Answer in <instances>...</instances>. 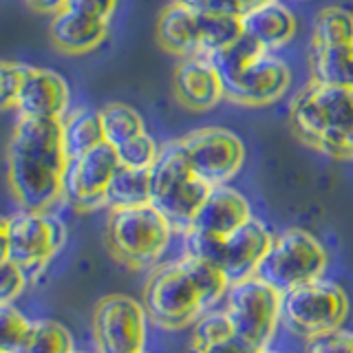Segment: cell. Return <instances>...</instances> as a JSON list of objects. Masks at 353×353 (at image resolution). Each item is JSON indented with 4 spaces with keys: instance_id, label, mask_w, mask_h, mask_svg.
<instances>
[{
    "instance_id": "6",
    "label": "cell",
    "mask_w": 353,
    "mask_h": 353,
    "mask_svg": "<svg viewBox=\"0 0 353 353\" xmlns=\"http://www.w3.org/2000/svg\"><path fill=\"white\" fill-rule=\"evenodd\" d=\"M283 296L256 274L234 281L221 303L232 334L259 351L270 349L283 329Z\"/></svg>"
},
{
    "instance_id": "7",
    "label": "cell",
    "mask_w": 353,
    "mask_h": 353,
    "mask_svg": "<svg viewBox=\"0 0 353 353\" xmlns=\"http://www.w3.org/2000/svg\"><path fill=\"white\" fill-rule=\"evenodd\" d=\"M329 252L323 241L303 228L276 232L272 245L259 265L256 276L287 294L305 283L327 276Z\"/></svg>"
},
{
    "instance_id": "39",
    "label": "cell",
    "mask_w": 353,
    "mask_h": 353,
    "mask_svg": "<svg viewBox=\"0 0 353 353\" xmlns=\"http://www.w3.org/2000/svg\"><path fill=\"white\" fill-rule=\"evenodd\" d=\"M176 3H183V5H188V7H194V9H199V11H203L205 5H208V0H176Z\"/></svg>"
},
{
    "instance_id": "3",
    "label": "cell",
    "mask_w": 353,
    "mask_h": 353,
    "mask_svg": "<svg viewBox=\"0 0 353 353\" xmlns=\"http://www.w3.org/2000/svg\"><path fill=\"white\" fill-rule=\"evenodd\" d=\"M225 88V99L241 106H268L290 91L292 69L274 51H265L245 33L210 55Z\"/></svg>"
},
{
    "instance_id": "22",
    "label": "cell",
    "mask_w": 353,
    "mask_h": 353,
    "mask_svg": "<svg viewBox=\"0 0 353 353\" xmlns=\"http://www.w3.org/2000/svg\"><path fill=\"white\" fill-rule=\"evenodd\" d=\"M62 135L69 159L80 157V154L104 143V128L99 110L84 106L69 110L62 119Z\"/></svg>"
},
{
    "instance_id": "29",
    "label": "cell",
    "mask_w": 353,
    "mask_h": 353,
    "mask_svg": "<svg viewBox=\"0 0 353 353\" xmlns=\"http://www.w3.org/2000/svg\"><path fill=\"white\" fill-rule=\"evenodd\" d=\"M232 336V327L228 323V316L221 307L208 309V312L192 325V340H190V353L205 349L212 342H219Z\"/></svg>"
},
{
    "instance_id": "23",
    "label": "cell",
    "mask_w": 353,
    "mask_h": 353,
    "mask_svg": "<svg viewBox=\"0 0 353 353\" xmlns=\"http://www.w3.org/2000/svg\"><path fill=\"white\" fill-rule=\"evenodd\" d=\"M150 203V170L121 165L106 188V208H135Z\"/></svg>"
},
{
    "instance_id": "40",
    "label": "cell",
    "mask_w": 353,
    "mask_h": 353,
    "mask_svg": "<svg viewBox=\"0 0 353 353\" xmlns=\"http://www.w3.org/2000/svg\"><path fill=\"white\" fill-rule=\"evenodd\" d=\"M241 3L245 5V11H248V9H254V7H261V5L274 3V0H241Z\"/></svg>"
},
{
    "instance_id": "19",
    "label": "cell",
    "mask_w": 353,
    "mask_h": 353,
    "mask_svg": "<svg viewBox=\"0 0 353 353\" xmlns=\"http://www.w3.org/2000/svg\"><path fill=\"white\" fill-rule=\"evenodd\" d=\"M157 40L165 51L181 60L201 55V11L174 0L159 16Z\"/></svg>"
},
{
    "instance_id": "24",
    "label": "cell",
    "mask_w": 353,
    "mask_h": 353,
    "mask_svg": "<svg viewBox=\"0 0 353 353\" xmlns=\"http://www.w3.org/2000/svg\"><path fill=\"white\" fill-rule=\"evenodd\" d=\"M75 340L71 329L58 320H31L25 336L11 353H73Z\"/></svg>"
},
{
    "instance_id": "31",
    "label": "cell",
    "mask_w": 353,
    "mask_h": 353,
    "mask_svg": "<svg viewBox=\"0 0 353 353\" xmlns=\"http://www.w3.org/2000/svg\"><path fill=\"white\" fill-rule=\"evenodd\" d=\"M31 320L18 312V307L0 303V353H11L25 336Z\"/></svg>"
},
{
    "instance_id": "26",
    "label": "cell",
    "mask_w": 353,
    "mask_h": 353,
    "mask_svg": "<svg viewBox=\"0 0 353 353\" xmlns=\"http://www.w3.org/2000/svg\"><path fill=\"white\" fill-rule=\"evenodd\" d=\"M353 42V11L331 5L320 9L314 18V47H338V44Z\"/></svg>"
},
{
    "instance_id": "37",
    "label": "cell",
    "mask_w": 353,
    "mask_h": 353,
    "mask_svg": "<svg viewBox=\"0 0 353 353\" xmlns=\"http://www.w3.org/2000/svg\"><path fill=\"white\" fill-rule=\"evenodd\" d=\"M27 3L33 7V9H38V11H44V14H58V11L64 9L66 5V0H27Z\"/></svg>"
},
{
    "instance_id": "35",
    "label": "cell",
    "mask_w": 353,
    "mask_h": 353,
    "mask_svg": "<svg viewBox=\"0 0 353 353\" xmlns=\"http://www.w3.org/2000/svg\"><path fill=\"white\" fill-rule=\"evenodd\" d=\"M119 0H66L64 9L73 11V14H80L93 20H102V22H110L115 9H117Z\"/></svg>"
},
{
    "instance_id": "8",
    "label": "cell",
    "mask_w": 353,
    "mask_h": 353,
    "mask_svg": "<svg viewBox=\"0 0 353 353\" xmlns=\"http://www.w3.org/2000/svg\"><path fill=\"white\" fill-rule=\"evenodd\" d=\"M349 309L345 287L323 276L283 296V329L307 342L345 327Z\"/></svg>"
},
{
    "instance_id": "12",
    "label": "cell",
    "mask_w": 353,
    "mask_h": 353,
    "mask_svg": "<svg viewBox=\"0 0 353 353\" xmlns=\"http://www.w3.org/2000/svg\"><path fill=\"white\" fill-rule=\"evenodd\" d=\"M192 172L208 185H228L245 163V143L228 128L205 126L181 137Z\"/></svg>"
},
{
    "instance_id": "41",
    "label": "cell",
    "mask_w": 353,
    "mask_h": 353,
    "mask_svg": "<svg viewBox=\"0 0 353 353\" xmlns=\"http://www.w3.org/2000/svg\"><path fill=\"white\" fill-rule=\"evenodd\" d=\"M263 353H281V351H276V349H274V347H270V349H265V351H263Z\"/></svg>"
},
{
    "instance_id": "10",
    "label": "cell",
    "mask_w": 353,
    "mask_h": 353,
    "mask_svg": "<svg viewBox=\"0 0 353 353\" xmlns=\"http://www.w3.org/2000/svg\"><path fill=\"white\" fill-rule=\"evenodd\" d=\"M148 314L143 303L126 294L104 296L93 309V342L97 353H143L148 342Z\"/></svg>"
},
{
    "instance_id": "27",
    "label": "cell",
    "mask_w": 353,
    "mask_h": 353,
    "mask_svg": "<svg viewBox=\"0 0 353 353\" xmlns=\"http://www.w3.org/2000/svg\"><path fill=\"white\" fill-rule=\"evenodd\" d=\"M99 117H102V128H104V141L110 143L113 148L121 146L124 141L132 139L146 132V124L143 117L135 108L124 104V102H110L99 108Z\"/></svg>"
},
{
    "instance_id": "9",
    "label": "cell",
    "mask_w": 353,
    "mask_h": 353,
    "mask_svg": "<svg viewBox=\"0 0 353 353\" xmlns=\"http://www.w3.org/2000/svg\"><path fill=\"white\" fill-rule=\"evenodd\" d=\"M143 307L150 323L161 331L192 327L208 307L179 261L157 265L143 287Z\"/></svg>"
},
{
    "instance_id": "21",
    "label": "cell",
    "mask_w": 353,
    "mask_h": 353,
    "mask_svg": "<svg viewBox=\"0 0 353 353\" xmlns=\"http://www.w3.org/2000/svg\"><path fill=\"white\" fill-rule=\"evenodd\" d=\"M309 73L312 82L338 88H353V42L338 47L309 49Z\"/></svg>"
},
{
    "instance_id": "25",
    "label": "cell",
    "mask_w": 353,
    "mask_h": 353,
    "mask_svg": "<svg viewBox=\"0 0 353 353\" xmlns=\"http://www.w3.org/2000/svg\"><path fill=\"white\" fill-rule=\"evenodd\" d=\"M176 261L181 263V268L188 272V276H190V281L194 283L196 292L201 294L205 307L208 309L221 307V303H223V298L232 285L228 274L221 268H216L214 263H208L203 259L190 256V254H183V252Z\"/></svg>"
},
{
    "instance_id": "4",
    "label": "cell",
    "mask_w": 353,
    "mask_h": 353,
    "mask_svg": "<svg viewBox=\"0 0 353 353\" xmlns=\"http://www.w3.org/2000/svg\"><path fill=\"white\" fill-rule=\"evenodd\" d=\"M210 190L212 185L192 172L181 139L163 143L150 168V203L174 225L176 234L190 228Z\"/></svg>"
},
{
    "instance_id": "36",
    "label": "cell",
    "mask_w": 353,
    "mask_h": 353,
    "mask_svg": "<svg viewBox=\"0 0 353 353\" xmlns=\"http://www.w3.org/2000/svg\"><path fill=\"white\" fill-rule=\"evenodd\" d=\"M194 353H263V351L250 347L248 342H243L241 338L232 334V336L219 340V342H212V345H208L205 349H199Z\"/></svg>"
},
{
    "instance_id": "15",
    "label": "cell",
    "mask_w": 353,
    "mask_h": 353,
    "mask_svg": "<svg viewBox=\"0 0 353 353\" xmlns=\"http://www.w3.org/2000/svg\"><path fill=\"white\" fill-rule=\"evenodd\" d=\"M272 239L274 232L270 230V225L263 219L252 216L241 228L223 236L221 270L228 274L232 283L254 276L272 245Z\"/></svg>"
},
{
    "instance_id": "16",
    "label": "cell",
    "mask_w": 353,
    "mask_h": 353,
    "mask_svg": "<svg viewBox=\"0 0 353 353\" xmlns=\"http://www.w3.org/2000/svg\"><path fill=\"white\" fill-rule=\"evenodd\" d=\"M174 95L183 108L194 113L212 110L221 99H225V88L212 58L208 55L183 58L174 71Z\"/></svg>"
},
{
    "instance_id": "28",
    "label": "cell",
    "mask_w": 353,
    "mask_h": 353,
    "mask_svg": "<svg viewBox=\"0 0 353 353\" xmlns=\"http://www.w3.org/2000/svg\"><path fill=\"white\" fill-rule=\"evenodd\" d=\"M243 36L241 18L201 11V55H214Z\"/></svg>"
},
{
    "instance_id": "18",
    "label": "cell",
    "mask_w": 353,
    "mask_h": 353,
    "mask_svg": "<svg viewBox=\"0 0 353 353\" xmlns=\"http://www.w3.org/2000/svg\"><path fill=\"white\" fill-rule=\"evenodd\" d=\"M243 33L254 42H259L265 51H279L287 47L298 31V20L294 11L281 0L248 9L241 16Z\"/></svg>"
},
{
    "instance_id": "33",
    "label": "cell",
    "mask_w": 353,
    "mask_h": 353,
    "mask_svg": "<svg viewBox=\"0 0 353 353\" xmlns=\"http://www.w3.org/2000/svg\"><path fill=\"white\" fill-rule=\"evenodd\" d=\"M27 281H29V276L20 265H16L9 259L0 263V303L14 305L16 298L25 292Z\"/></svg>"
},
{
    "instance_id": "17",
    "label": "cell",
    "mask_w": 353,
    "mask_h": 353,
    "mask_svg": "<svg viewBox=\"0 0 353 353\" xmlns=\"http://www.w3.org/2000/svg\"><path fill=\"white\" fill-rule=\"evenodd\" d=\"M252 216L254 212L250 199L228 183V185H216L210 190L190 228L210 232V234L216 236H228L230 232L241 228Z\"/></svg>"
},
{
    "instance_id": "32",
    "label": "cell",
    "mask_w": 353,
    "mask_h": 353,
    "mask_svg": "<svg viewBox=\"0 0 353 353\" xmlns=\"http://www.w3.org/2000/svg\"><path fill=\"white\" fill-rule=\"evenodd\" d=\"M25 71L27 64L14 60H0V110L16 108Z\"/></svg>"
},
{
    "instance_id": "2",
    "label": "cell",
    "mask_w": 353,
    "mask_h": 353,
    "mask_svg": "<svg viewBox=\"0 0 353 353\" xmlns=\"http://www.w3.org/2000/svg\"><path fill=\"white\" fill-rule=\"evenodd\" d=\"M290 128L325 157L353 161V88L309 82L290 104Z\"/></svg>"
},
{
    "instance_id": "20",
    "label": "cell",
    "mask_w": 353,
    "mask_h": 353,
    "mask_svg": "<svg viewBox=\"0 0 353 353\" xmlns=\"http://www.w3.org/2000/svg\"><path fill=\"white\" fill-rule=\"evenodd\" d=\"M108 38V22L93 20L73 11H58L51 20V40L62 53L86 55Z\"/></svg>"
},
{
    "instance_id": "5",
    "label": "cell",
    "mask_w": 353,
    "mask_h": 353,
    "mask_svg": "<svg viewBox=\"0 0 353 353\" xmlns=\"http://www.w3.org/2000/svg\"><path fill=\"white\" fill-rule=\"evenodd\" d=\"M174 234V225L152 203L117 208L108 212V250L128 268L143 270L157 265L168 252Z\"/></svg>"
},
{
    "instance_id": "42",
    "label": "cell",
    "mask_w": 353,
    "mask_h": 353,
    "mask_svg": "<svg viewBox=\"0 0 353 353\" xmlns=\"http://www.w3.org/2000/svg\"><path fill=\"white\" fill-rule=\"evenodd\" d=\"M73 353H84V351H73ZM95 353H97V351H95Z\"/></svg>"
},
{
    "instance_id": "43",
    "label": "cell",
    "mask_w": 353,
    "mask_h": 353,
    "mask_svg": "<svg viewBox=\"0 0 353 353\" xmlns=\"http://www.w3.org/2000/svg\"><path fill=\"white\" fill-rule=\"evenodd\" d=\"M143 353H148V351H143Z\"/></svg>"
},
{
    "instance_id": "11",
    "label": "cell",
    "mask_w": 353,
    "mask_h": 353,
    "mask_svg": "<svg viewBox=\"0 0 353 353\" xmlns=\"http://www.w3.org/2000/svg\"><path fill=\"white\" fill-rule=\"evenodd\" d=\"M9 228V261H14L31 279L42 272L66 241V228L51 212L18 210L7 219Z\"/></svg>"
},
{
    "instance_id": "38",
    "label": "cell",
    "mask_w": 353,
    "mask_h": 353,
    "mask_svg": "<svg viewBox=\"0 0 353 353\" xmlns=\"http://www.w3.org/2000/svg\"><path fill=\"white\" fill-rule=\"evenodd\" d=\"M9 259V228L7 219L0 216V263Z\"/></svg>"
},
{
    "instance_id": "34",
    "label": "cell",
    "mask_w": 353,
    "mask_h": 353,
    "mask_svg": "<svg viewBox=\"0 0 353 353\" xmlns=\"http://www.w3.org/2000/svg\"><path fill=\"white\" fill-rule=\"evenodd\" d=\"M305 353H353V329L340 327L307 340Z\"/></svg>"
},
{
    "instance_id": "1",
    "label": "cell",
    "mask_w": 353,
    "mask_h": 353,
    "mask_svg": "<svg viewBox=\"0 0 353 353\" xmlns=\"http://www.w3.org/2000/svg\"><path fill=\"white\" fill-rule=\"evenodd\" d=\"M66 165L62 119L18 117L7 146V179L18 205L51 212L64 201Z\"/></svg>"
},
{
    "instance_id": "30",
    "label": "cell",
    "mask_w": 353,
    "mask_h": 353,
    "mask_svg": "<svg viewBox=\"0 0 353 353\" xmlns=\"http://www.w3.org/2000/svg\"><path fill=\"white\" fill-rule=\"evenodd\" d=\"M115 150H117V157H119L121 165H128V168H139V170H150L154 165V161H157V157H159L161 146L152 139V135H148V132H141V135L124 141Z\"/></svg>"
},
{
    "instance_id": "14",
    "label": "cell",
    "mask_w": 353,
    "mask_h": 353,
    "mask_svg": "<svg viewBox=\"0 0 353 353\" xmlns=\"http://www.w3.org/2000/svg\"><path fill=\"white\" fill-rule=\"evenodd\" d=\"M16 110L18 117L64 119L71 110L69 82L53 69L27 64Z\"/></svg>"
},
{
    "instance_id": "13",
    "label": "cell",
    "mask_w": 353,
    "mask_h": 353,
    "mask_svg": "<svg viewBox=\"0 0 353 353\" xmlns=\"http://www.w3.org/2000/svg\"><path fill=\"white\" fill-rule=\"evenodd\" d=\"M117 168V150L106 141L69 159L64 174V201L77 210L106 208V188Z\"/></svg>"
}]
</instances>
